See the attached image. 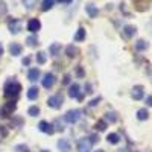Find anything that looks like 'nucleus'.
<instances>
[{
    "mask_svg": "<svg viewBox=\"0 0 152 152\" xmlns=\"http://www.w3.org/2000/svg\"><path fill=\"white\" fill-rule=\"evenodd\" d=\"M21 91V85L15 81H9L5 85V97L11 99V97H17L18 93Z\"/></svg>",
    "mask_w": 152,
    "mask_h": 152,
    "instance_id": "obj_1",
    "label": "nucleus"
},
{
    "mask_svg": "<svg viewBox=\"0 0 152 152\" xmlns=\"http://www.w3.org/2000/svg\"><path fill=\"white\" fill-rule=\"evenodd\" d=\"M81 114H82V111H81V110H70V111H67V113H66L64 120H66L67 123L73 125V123H76V122H78V120L81 119Z\"/></svg>",
    "mask_w": 152,
    "mask_h": 152,
    "instance_id": "obj_2",
    "label": "nucleus"
},
{
    "mask_svg": "<svg viewBox=\"0 0 152 152\" xmlns=\"http://www.w3.org/2000/svg\"><path fill=\"white\" fill-rule=\"evenodd\" d=\"M62 102H64V97L62 94H55V96H50L47 99V105L53 110H59L62 107Z\"/></svg>",
    "mask_w": 152,
    "mask_h": 152,
    "instance_id": "obj_3",
    "label": "nucleus"
},
{
    "mask_svg": "<svg viewBox=\"0 0 152 152\" xmlns=\"http://www.w3.org/2000/svg\"><path fill=\"white\" fill-rule=\"evenodd\" d=\"M15 108H17L15 102H6L3 105V108L0 110V117H9L11 114L15 111Z\"/></svg>",
    "mask_w": 152,
    "mask_h": 152,
    "instance_id": "obj_4",
    "label": "nucleus"
},
{
    "mask_svg": "<svg viewBox=\"0 0 152 152\" xmlns=\"http://www.w3.org/2000/svg\"><path fill=\"white\" fill-rule=\"evenodd\" d=\"M55 82H56V78H55V75H53V73H46V75H44V78L41 79V84H43V87L46 88V90L52 88V87L55 85Z\"/></svg>",
    "mask_w": 152,
    "mask_h": 152,
    "instance_id": "obj_5",
    "label": "nucleus"
},
{
    "mask_svg": "<svg viewBox=\"0 0 152 152\" xmlns=\"http://www.w3.org/2000/svg\"><path fill=\"white\" fill-rule=\"evenodd\" d=\"M38 129H40L41 132H44V134H49V135H52V134L55 132L53 125L49 123V122H46V120H41L40 123H38Z\"/></svg>",
    "mask_w": 152,
    "mask_h": 152,
    "instance_id": "obj_6",
    "label": "nucleus"
},
{
    "mask_svg": "<svg viewBox=\"0 0 152 152\" xmlns=\"http://www.w3.org/2000/svg\"><path fill=\"white\" fill-rule=\"evenodd\" d=\"M40 29H41V21L38 20V18H32V20L28 21V31H29V32L37 34Z\"/></svg>",
    "mask_w": 152,
    "mask_h": 152,
    "instance_id": "obj_7",
    "label": "nucleus"
},
{
    "mask_svg": "<svg viewBox=\"0 0 152 152\" xmlns=\"http://www.w3.org/2000/svg\"><path fill=\"white\" fill-rule=\"evenodd\" d=\"M91 146H93V145L90 143L88 137H87V138L84 137V138H81V140H78V151H79V152H88Z\"/></svg>",
    "mask_w": 152,
    "mask_h": 152,
    "instance_id": "obj_8",
    "label": "nucleus"
},
{
    "mask_svg": "<svg viewBox=\"0 0 152 152\" xmlns=\"http://www.w3.org/2000/svg\"><path fill=\"white\" fill-rule=\"evenodd\" d=\"M143 90H145V88H143V85H135L134 88H132V99L134 100H140V99H143Z\"/></svg>",
    "mask_w": 152,
    "mask_h": 152,
    "instance_id": "obj_9",
    "label": "nucleus"
},
{
    "mask_svg": "<svg viewBox=\"0 0 152 152\" xmlns=\"http://www.w3.org/2000/svg\"><path fill=\"white\" fill-rule=\"evenodd\" d=\"M8 26H9V31H11V34H18L20 31H21V23L18 21V20H12V21H9L8 23Z\"/></svg>",
    "mask_w": 152,
    "mask_h": 152,
    "instance_id": "obj_10",
    "label": "nucleus"
},
{
    "mask_svg": "<svg viewBox=\"0 0 152 152\" xmlns=\"http://www.w3.org/2000/svg\"><path fill=\"white\" fill-rule=\"evenodd\" d=\"M9 52H11L12 56H18V55H21V52H23V46L18 44V43H12V44L9 46Z\"/></svg>",
    "mask_w": 152,
    "mask_h": 152,
    "instance_id": "obj_11",
    "label": "nucleus"
},
{
    "mask_svg": "<svg viewBox=\"0 0 152 152\" xmlns=\"http://www.w3.org/2000/svg\"><path fill=\"white\" fill-rule=\"evenodd\" d=\"M58 149L61 151V152H70V149H72V145H70V142L69 140H66V138H61V140L58 142Z\"/></svg>",
    "mask_w": 152,
    "mask_h": 152,
    "instance_id": "obj_12",
    "label": "nucleus"
},
{
    "mask_svg": "<svg viewBox=\"0 0 152 152\" xmlns=\"http://www.w3.org/2000/svg\"><path fill=\"white\" fill-rule=\"evenodd\" d=\"M85 11H87V14L90 15L91 18H96V17L99 15V9H97V6H94L93 3L85 5Z\"/></svg>",
    "mask_w": 152,
    "mask_h": 152,
    "instance_id": "obj_13",
    "label": "nucleus"
},
{
    "mask_svg": "<svg viewBox=\"0 0 152 152\" xmlns=\"http://www.w3.org/2000/svg\"><path fill=\"white\" fill-rule=\"evenodd\" d=\"M79 85L78 84H72L70 87H69V96L70 97H73V99H78L79 97Z\"/></svg>",
    "mask_w": 152,
    "mask_h": 152,
    "instance_id": "obj_14",
    "label": "nucleus"
},
{
    "mask_svg": "<svg viewBox=\"0 0 152 152\" xmlns=\"http://www.w3.org/2000/svg\"><path fill=\"white\" fill-rule=\"evenodd\" d=\"M135 32H137V29H135V26H132V24H126V26L123 28V34H125V37H126V38L134 37V35H135Z\"/></svg>",
    "mask_w": 152,
    "mask_h": 152,
    "instance_id": "obj_15",
    "label": "nucleus"
},
{
    "mask_svg": "<svg viewBox=\"0 0 152 152\" xmlns=\"http://www.w3.org/2000/svg\"><path fill=\"white\" fill-rule=\"evenodd\" d=\"M66 53H67L69 58H76V56H78V53H79V49L75 47V46H67L66 47Z\"/></svg>",
    "mask_w": 152,
    "mask_h": 152,
    "instance_id": "obj_16",
    "label": "nucleus"
},
{
    "mask_svg": "<svg viewBox=\"0 0 152 152\" xmlns=\"http://www.w3.org/2000/svg\"><path fill=\"white\" fill-rule=\"evenodd\" d=\"M38 78H40V70H38V69H31L29 73H28V79L31 82H35Z\"/></svg>",
    "mask_w": 152,
    "mask_h": 152,
    "instance_id": "obj_17",
    "label": "nucleus"
},
{
    "mask_svg": "<svg viewBox=\"0 0 152 152\" xmlns=\"http://www.w3.org/2000/svg\"><path fill=\"white\" fill-rule=\"evenodd\" d=\"M107 140H108V143H111V145H117V143L120 142V137H119V134H116V132H111V134L107 135Z\"/></svg>",
    "mask_w": 152,
    "mask_h": 152,
    "instance_id": "obj_18",
    "label": "nucleus"
},
{
    "mask_svg": "<svg viewBox=\"0 0 152 152\" xmlns=\"http://www.w3.org/2000/svg\"><path fill=\"white\" fill-rule=\"evenodd\" d=\"M137 119L138 120H148L149 119V113H148V110L146 108H140L137 111Z\"/></svg>",
    "mask_w": 152,
    "mask_h": 152,
    "instance_id": "obj_19",
    "label": "nucleus"
},
{
    "mask_svg": "<svg viewBox=\"0 0 152 152\" xmlns=\"http://www.w3.org/2000/svg\"><path fill=\"white\" fill-rule=\"evenodd\" d=\"M105 122L108 123H116L117 122V114L114 113V111H108L107 114H105Z\"/></svg>",
    "mask_w": 152,
    "mask_h": 152,
    "instance_id": "obj_20",
    "label": "nucleus"
},
{
    "mask_svg": "<svg viewBox=\"0 0 152 152\" xmlns=\"http://www.w3.org/2000/svg\"><path fill=\"white\" fill-rule=\"evenodd\" d=\"M85 29L84 28H79L78 31H76V34H75V41H84L85 40Z\"/></svg>",
    "mask_w": 152,
    "mask_h": 152,
    "instance_id": "obj_21",
    "label": "nucleus"
},
{
    "mask_svg": "<svg viewBox=\"0 0 152 152\" xmlns=\"http://www.w3.org/2000/svg\"><path fill=\"white\" fill-rule=\"evenodd\" d=\"M49 52H50V55H52V56H56L61 52V44L59 43H53L52 46L49 47Z\"/></svg>",
    "mask_w": 152,
    "mask_h": 152,
    "instance_id": "obj_22",
    "label": "nucleus"
},
{
    "mask_svg": "<svg viewBox=\"0 0 152 152\" xmlns=\"http://www.w3.org/2000/svg\"><path fill=\"white\" fill-rule=\"evenodd\" d=\"M149 47V44L145 41V40H138L137 43H135V49L138 50V52H143V50H146Z\"/></svg>",
    "mask_w": 152,
    "mask_h": 152,
    "instance_id": "obj_23",
    "label": "nucleus"
},
{
    "mask_svg": "<svg viewBox=\"0 0 152 152\" xmlns=\"http://www.w3.org/2000/svg\"><path fill=\"white\" fill-rule=\"evenodd\" d=\"M37 97H38V88L37 87H31L29 90H28V99L35 100Z\"/></svg>",
    "mask_w": 152,
    "mask_h": 152,
    "instance_id": "obj_24",
    "label": "nucleus"
},
{
    "mask_svg": "<svg viewBox=\"0 0 152 152\" xmlns=\"http://www.w3.org/2000/svg\"><path fill=\"white\" fill-rule=\"evenodd\" d=\"M26 43H28L29 47H35L37 44H40V43H38L37 35H31V37H28V38H26Z\"/></svg>",
    "mask_w": 152,
    "mask_h": 152,
    "instance_id": "obj_25",
    "label": "nucleus"
},
{
    "mask_svg": "<svg viewBox=\"0 0 152 152\" xmlns=\"http://www.w3.org/2000/svg\"><path fill=\"white\" fill-rule=\"evenodd\" d=\"M46 61H47L46 52H38V53H37V62H38V64H44Z\"/></svg>",
    "mask_w": 152,
    "mask_h": 152,
    "instance_id": "obj_26",
    "label": "nucleus"
},
{
    "mask_svg": "<svg viewBox=\"0 0 152 152\" xmlns=\"http://www.w3.org/2000/svg\"><path fill=\"white\" fill-rule=\"evenodd\" d=\"M55 5V2H52V0H44V2L41 3V9L43 11H49V9H52Z\"/></svg>",
    "mask_w": 152,
    "mask_h": 152,
    "instance_id": "obj_27",
    "label": "nucleus"
},
{
    "mask_svg": "<svg viewBox=\"0 0 152 152\" xmlns=\"http://www.w3.org/2000/svg\"><path fill=\"white\" fill-rule=\"evenodd\" d=\"M94 128H96L97 131H105V129H107V122H105V120H97Z\"/></svg>",
    "mask_w": 152,
    "mask_h": 152,
    "instance_id": "obj_28",
    "label": "nucleus"
},
{
    "mask_svg": "<svg viewBox=\"0 0 152 152\" xmlns=\"http://www.w3.org/2000/svg\"><path fill=\"white\" fill-rule=\"evenodd\" d=\"M28 113H29V116H32V117H37L38 114H40V108H38V107H31V108L28 110Z\"/></svg>",
    "mask_w": 152,
    "mask_h": 152,
    "instance_id": "obj_29",
    "label": "nucleus"
},
{
    "mask_svg": "<svg viewBox=\"0 0 152 152\" xmlns=\"http://www.w3.org/2000/svg\"><path fill=\"white\" fill-rule=\"evenodd\" d=\"M52 125H53V129L55 131H61V132L64 131V126L59 123V120H55V123H52Z\"/></svg>",
    "mask_w": 152,
    "mask_h": 152,
    "instance_id": "obj_30",
    "label": "nucleus"
},
{
    "mask_svg": "<svg viewBox=\"0 0 152 152\" xmlns=\"http://www.w3.org/2000/svg\"><path fill=\"white\" fill-rule=\"evenodd\" d=\"M100 100H102V97H100V96H97L96 99H93V100H90V104H88V107H96V105H99V102H100Z\"/></svg>",
    "mask_w": 152,
    "mask_h": 152,
    "instance_id": "obj_31",
    "label": "nucleus"
},
{
    "mask_svg": "<svg viewBox=\"0 0 152 152\" xmlns=\"http://www.w3.org/2000/svg\"><path fill=\"white\" fill-rule=\"evenodd\" d=\"M76 76H78V78H84V76H85V72H84V69L81 66L76 67Z\"/></svg>",
    "mask_w": 152,
    "mask_h": 152,
    "instance_id": "obj_32",
    "label": "nucleus"
},
{
    "mask_svg": "<svg viewBox=\"0 0 152 152\" xmlns=\"http://www.w3.org/2000/svg\"><path fill=\"white\" fill-rule=\"evenodd\" d=\"M88 140H90V143H91V145H94V143H97V142H99V137H97L96 134H93V135L88 137Z\"/></svg>",
    "mask_w": 152,
    "mask_h": 152,
    "instance_id": "obj_33",
    "label": "nucleus"
},
{
    "mask_svg": "<svg viewBox=\"0 0 152 152\" xmlns=\"http://www.w3.org/2000/svg\"><path fill=\"white\" fill-rule=\"evenodd\" d=\"M6 135H8L6 126H0V137H6Z\"/></svg>",
    "mask_w": 152,
    "mask_h": 152,
    "instance_id": "obj_34",
    "label": "nucleus"
},
{
    "mask_svg": "<svg viewBox=\"0 0 152 152\" xmlns=\"http://www.w3.org/2000/svg\"><path fill=\"white\" fill-rule=\"evenodd\" d=\"M15 151H17V152H28V146L20 145V146H17V148H15Z\"/></svg>",
    "mask_w": 152,
    "mask_h": 152,
    "instance_id": "obj_35",
    "label": "nucleus"
},
{
    "mask_svg": "<svg viewBox=\"0 0 152 152\" xmlns=\"http://www.w3.org/2000/svg\"><path fill=\"white\" fill-rule=\"evenodd\" d=\"M5 14H6V5L0 3V15H5Z\"/></svg>",
    "mask_w": 152,
    "mask_h": 152,
    "instance_id": "obj_36",
    "label": "nucleus"
},
{
    "mask_svg": "<svg viewBox=\"0 0 152 152\" xmlns=\"http://www.w3.org/2000/svg\"><path fill=\"white\" fill-rule=\"evenodd\" d=\"M85 90H87V91H85L87 94H90V93H93V90H91V85H90V84H87V85H85Z\"/></svg>",
    "mask_w": 152,
    "mask_h": 152,
    "instance_id": "obj_37",
    "label": "nucleus"
},
{
    "mask_svg": "<svg viewBox=\"0 0 152 152\" xmlns=\"http://www.w3.org/2000/svg\"><path fill=\"white\" fill-rule=\"evenodd\" d=\"M146 105L148 107H152V96H148L146 97Z\"/></svg>",
    "mask_w": 152,
    "mask_h": 152,
    "instance_id": "obj_38",
    "label": "nucleus"
},
{
    "mask_svg": "<svg viewBox=\"0 0 152 152\" xmlns=\"http://www.w3.org/2000/svg\"><path fill=\"white\" fill-rule=\"evenodd\" d=\"M29 62H31V58H29V56H26V58L23 59V66H29Z\"/></svg>",
    "mask_w": 152,
    "mask_h": 152,
    "instance_id": "obj_39",
    "label": "nucleus"
},
{
    "mask_svg": "<svg viewBox=\"0 0 152 152\" xmlns=\"http://www.w3.org/2000/svg\"><path fill=\"white\" fill-rule=\"evenodd\" d=\"M70 82V76L69 75H66V78H64V84H69Z\"/></svg>",
    "mask_w": 152,
    "mask_h": 152,
    "instance_id": "obj_40",
    "label": "nucleus"
},
{
    "mask_svg": "<svg viewBox=\"0 0 152 152\" xmlns=\"http://www.w3.org/2000/svg\"><path fill=\"white\" fill-rule=\"evenodd\" d=\"M2 55H3V46L0 44V56H2Z\"/></svg>",
    "mask_w": 152,
    "mask_h": 152,
    "instance_id": "obj_41",
    "label": "nucleus"
},
{
    "mask_svg": "<svg viewBox=\"0 0 152 152\" xmlns=\"http://www.w3.org/2000/svg\"><path fill=\"white\" fill-rule=\"evenodd\" d=\"M41 152H50V151H47V149H43V151H41Z\"/></svg>",
    "mask_w": 152,
    "mask_h": 152,
    "instance_id": "obj_42",
    "label": "nucleus"
},
{
    "mask_svg": "<svg viewBox=\"0 0 152 152\" xmlns=\"http://www.w3.org/2000/svg\"><path fill=\"white\" fill-rule=\"evenodd\" d=\"M96 152H105V151H102V149H99V151H96Z\"/></svg>",
    "mask_w": 152,
    "mask_h": 152,
    "instance_id": "obj_43",
    "label": "nucleus"
}]
</instances>
